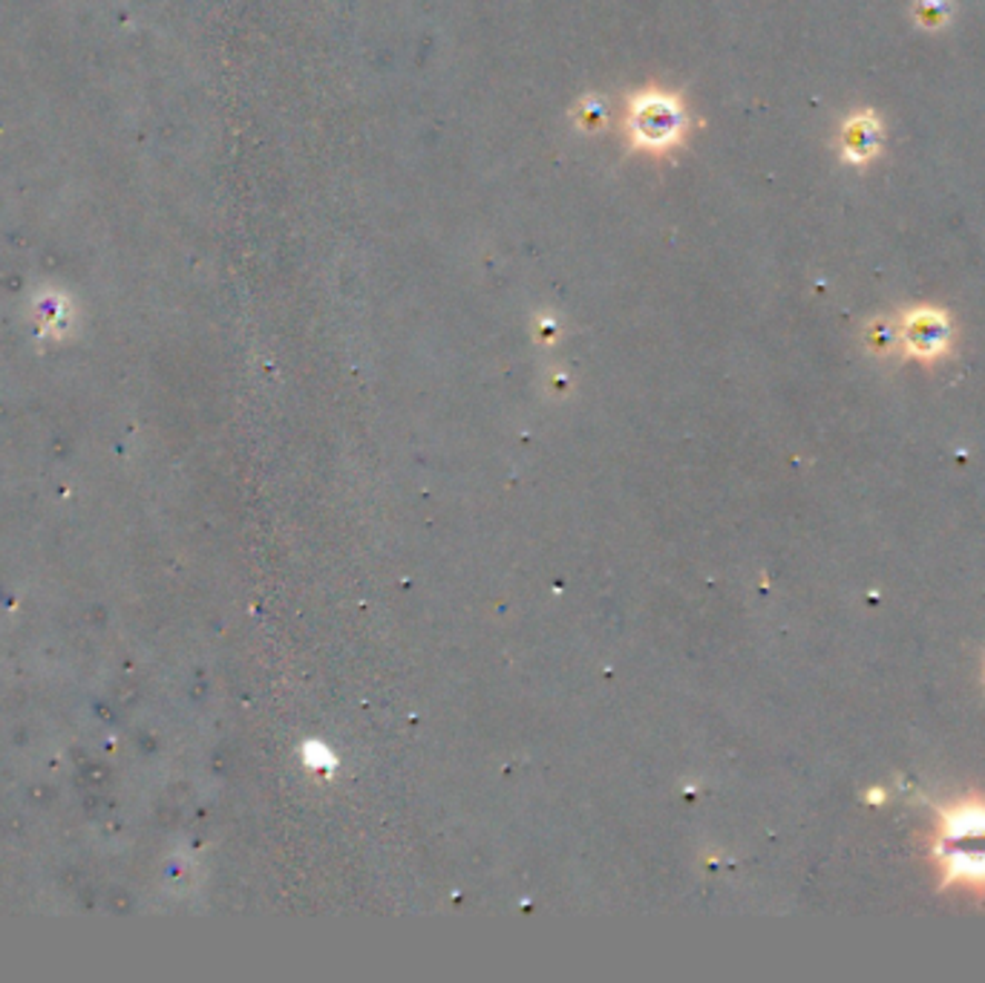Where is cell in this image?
<instances>
[{
	"label": "cell",
	"mask_w": 985,
	"mask_h": 983,
	"mask_svg": "<svg viewBox=\"0 0 985 983\" xmlns=\"http://www.w3.org/2000/svg\"><path fill=\"white\" fill-rule=\"evenodd\" d=\"M934 810L928 836L939 892H963L985 900V794L925 799Z\"/></svg>",
	"instance_id": "cell-1"
},
{
	"label": "cell",
	"mask_w": 985,
	"mask_h": 983,
	"mask_svg": "<svg viewBox=\"0 0 985 983\" xmlns=\"http://www.w3.org/2000/svg\"><path fill=\"white\" fill-rule=\"evenodd\" d=\"M896 330H899V350L908 358L923 361V364H934V361L945 358L950 350V341H954L948 315L939 309H930V306L910 309L908 315H902Z\"/></svg>",
	"instance_id": "cell-2"
},
{
	"label": "cell",
	"mask_w": 985,
	"mask_h": 983,
	"mask_svg": "<svg viewBox=\"0 0 985 983\" xmlns=\"http://www.w3.org/2000/svg\"><path fill=\"white\" fill-rule=\"evenodd\" d=\"M841 145H845V156L850 163H865L879 148V121L870 112H861V116H853L845 125V134H841Z\"/></svg>",
	"instance_id": "cell-3"
},
{
	"label": "cell",
	"mask_w": 985,
	"mask_h": 983,
	"mask_svg": "<svg viewBox=\"0 0 985 983\" xmlns=\"http://www.w3.org/2000/svg\"><path fill=\"white\" fill-rule=\"evenodd\" d=\"M867 346L876 355H888V352L899 350V330L888 321H876V324L867 326Z\"/></svg>",
	"instance_id": "cell-4"
},
{
	"label": "cell",
	"mask_w": 985,
	"mask_h": 983,
	"mask_svg": "<svg viewBox=\"0 0 985 983\" xmlns=\"http://www.w3.org/2000/svg\"><path fill=\"white\" fill-rule=\"evenodd\" d=\"M948 0H916V21L928 29H937L948 18Z\"/></svg>",
	"instance_id": "cell-5"
},
{
	"label": "cell",
	"mask_w": 985,
	"mask_h": 983,
	"mask_svg": "<svg viewBox=\"0 0 985 983\" xmlns=\"http://www.w3.org/2000/svg\"><path fill=\"white\" fill-rule=\"evenodd\" d=\"M983 675H985V672H983Z\"/></svg>",
	"instance_id": "cell-6"
}]
</instances>
